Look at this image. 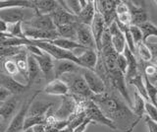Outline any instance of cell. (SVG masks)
<instances>
[{
    "label": "cell",
    "mask_w": 157,
    "mask_h": 132,
    "mask_svg": "<svg viewBox=\"0 0 157 132\" xmlns=\"http://www.w3.org/2000/svg\"><path fill=\"white\" fill-rule=\"evenodd\" d=\"M58 132H72V130L70 128H68V127H66V128H64V129L58 131Z\"/></svg>",
    "instance_id": "7dc6e473"
},
{
    "label": "cell",
    "mask_w": 157,
    "mask_h": 132,
    "mask_svg": "<svg viewBox=\"0 0 157 132\" xmlns=\"http://www.w3.org/2000/svg\"><path fill=\"white\" fill-rule=\"evenodd\" d=\"M134 102H132V114L134 116H136V124L139 123V121L144 116V105H145V101L144 100L140 95L137 94V92L135 91L134 93Z\"/></svg>",
    "instance_id": "4316f807"
},
{
    "label": "cell",
    "mask_w": 157,
    "mask_h": 132,
    "mask_svg": "<svg viewBox=\"0 0 157 132\" xmlns=\"http://www.w3.org/2000/svg\"><path fill=\"white\" fill-rule=\"evenodd\" d=\"M136 51L139 52V55L141 58L142 62H145V63L151 62L152 63V56H151L149 48L146 46V43L142 42H140L139 45L136 46Z\"/></svg>",
    "instance_id": "e575fe53"
},
{
    "label": "cell",
    "mask_w": 157,
    "mask_h": 132,
    "mask_svg": "<svg viewBox=\"0 0 157 132\" xmlns=\"http://www.w3.org/2000/svg\"><path fill=\"white\" fill-rule=\"evenodd\" d=\"M27 62H28V72H27L28 84L27 85L31 87L32 83H33V81L36 80L37 76L39 75L40 69H39V66L37 64L36 58L32 54H29V53H28V55H27Z\"/></svg>",
    "instance_id": "d4e9b609"
},
{
    "label": "cell",
    "mask_w": 157,
    "mask_h": 132,
    "mask_svg": "<svg viewBox=\"0 0 157 132\" xmlns=\"http://www.w3.org/2000/svg\"><path fill=\"white\" fill-rule=\"evenodd\" d=\"M48 42L59 47V48H61V50H66V51L72 52V53H74L75 50H80V48H86L77 42L66 40V38H56V40L50 41Z\"/></svg>",
    "instance_id": "484cf974"
},
{
    "label": "cell",
    "mask_w": 157,
    "mask_h": 132,
    "mask_svg": "<svg viewBox=\"0 0 157 132\" xmlns=\"http://www.w3.org/2000/svg\"><path fill=\"white\" fill-rule=\"evenodd\" d=\"M80 61L82 68H86L88 70H95V66L98 61V53L94 50H86L82 53L76 55Z\"/></svg>",
    "instance_id": "44dd1931"
},
{
    "label": "cell",
    "mask_w": 157,
    "mask_h": 132,
    "mask_svg": "<svg viewBox=\"0 0 157 132\" xmlns=\"http://www.w3.org/2000/svg\"><path fill=\"white\" fill-rule=\"evenodd\" d=\"M144 121H145V124L147 126V128H148L149 132H157V123H156V121L152 120L147 115H144Z\"/></svg>",
    "instance_id": "60d3db41"
},
{
    "label": "cell",
    "mask_w": 157,
    "mask_h": 132,
    "mask_svg": "<svg viewBox=\"0 0 157 132\" xmlns=\"http://www.w3.org/2000/svg\"><path fill=\"white\" fill-rule=\"evenodd\" d=\"M76 41L83 47L87 48V50H96L94 40H93V38H92V34H91L90 26L85 25V24L77 23Z\"/></svg>",
    "instance_id": "7c38bea8"
},
{
    "label": "cell",
    "mask_w": 157,
    "mask_h": 132,
    "mask_svg": "<svg viewBox=\"0 0 157 132\" xmlns=\"http://www.w3.org/2000/svg\"><path fill=\"white\" fill-rule=\"evenodd\" d=\"M117 67L119 71L125 75L127 71V59L123 53L122 54H117Z\"/></svg>",
    "instance_id": "ab89813d"
},
{
    "label": "cell",
    "mask_w": 157,
    "mask_h": 132,
    "mask_svg": "<svg viewBox=\"0 0 157 132\" xmlns=\"http://www.w3.org/2000/svg\"><path fill=\"white\" fill-rule=\"evenodd\" d=\"M11 96H12V94L9 91H7L6 89H4V88L0 87V102H7L8 98L11 97Z\"/></svg>",
    "instance_id": "7bdbcfd3"
},
{
    "label": "cell",
    "mask_w": 157,
    "mask_h": 132,
    "mask_svg": "<svg viewBox=\"0 0 157 132\" xmlns=\"http://www.w3.org/2000/svg\"><path fill=\"white\" fill-rule=\"evenodd\" d=\"M78 107V102L74 99V97L68 94L63 97L62 104L58 107V110L52 115L57 120L68 121V119L75 114Z\"/></svg>",
    "instance_id": "8992f818"
},
{
    "label": "cell",
    "mask_w": 157,
    "mask_h": 132,
    "mask_svg": "<svg viewBox=\"0 0 157 132\" xmlns=\"http://www.w3.org/2000/svg\"><path fill=\"white\" fill-rule=\"evenodd\" d=\"M81 75L86 81L87 88L93 96H98L106 93V84L94 71L86 69V68H81Z\"/></svg>",
    "instance_id": "277c9868"
},
{
    "label": "cell",
    "mask_w": 157,
    "mask_h": 132,
    "mask_svg": "<svg viewBox=\"0 0 157 132\" xmlns=\"http://www.w3.org/2000/svg\"><path fill=\"white\" fill-rule=\"evenodd\" d=\"M131 15V25L139 27L148 20V14L144 8L136 6L132 1H125Z\"/></svg>",
    "instance_id": "e0dca14e"
},
{
    "label": "cell",
    "mask_w": 157,
    "mask_h": 132,
    "mask_svg": "<svg viewBox=\"0 0 157 132\" xmlns=\"http://www.w3.org/2000/svg\"><path fill=\"white\" fill-rule=\"evenodd\" d=\"M6 128L7 127L5 126V124L2 123V122H0V132H6Z\"/></svg>",
    "instance_id": "bcb514c9"
},
{
    "label": "cell",
    "mask_w": 157,
    "mask_h": 132,
    "mask_svg": "<svg viewBox=\"0 0 157 132\" xmlns=\"http://www.w3.org/2000/svg\"><path fill=\"white\" fill-rule=\"evenodd\" d=\"M141 36H142V42H146L147 38L149 37H157V28L153 23L147 21L139 26Z\"/></svg>",
    "instance_id": "f546056e"
},
{
    "label": "cell",
    "mask_w": 157,
    "mask_h": 132,
    "mask_svg": "<svg viewBox=\"0 0 157 132\" xmlns=\"http://www.w3.org/2000/svg\"><path fill=\"white\" fill-rule=\"evenodd\" d=\"M80 69V66H78L76 63L70 60H55L53 62L54 77L57 79H60L62 76L67 74L78 73Z\"/></svg>",
    "instance_id": "9a60e30c"
},
{
    "label": "cell",
    "mask_w": 157,
    "mask_h": 132,
    "mask_svg": "<svg viewBox=\"0 0 157 132\" xmlns=\"http://www.w3.org/2000/svg\"><path fill=\"white\" fill-rule=\"evenodd\" d=\"M144 88L147 98H148L149 102L152 105L156 106V96H157V87L156 85H153L152 83L149 82L145 76H144Z\"/></svg>",
    "instance_id": "836d02e7"
},
{
    "label": "cell",
    "mask_w": 157,
    "mask_h": 132,
    "mask_svg": "<svg viewBox=\"0 0 157 132\" xmlns=\"http://www.w3.org/2000/svg\"><path fill=\"white\" fill-rule=\"evenodd\" d=\"M25 9L23 7H7L0 9V20L7 25L23 22L25 18Z\"/></svg>",
    "instance_id": "4fadbf2b"
},
{
    "label": "cell",
    "mask_w": 157,
    "mask_h": 132,
    "mask_svg": "<svg viewBox=\"0 0 157 132\" xmlns=\"http://www.w3.org/2000/svg\"><path fill=\"white\" fill-rule=\"evenodd\" d=\"M90 123H91V121L88 119L87 117H86V119L83 120L80 125L77 126L72 132H85L86 130V128H87V126L90 125Z\"/></svg>",
    "instance_id": "b9f144b4"
},
{
    "label": "cell",
    "mask_w": 157,
    "mask_h": 132,
    "mask_svg": "<svg viewBox=\"0 0 157 132\" xmlns=\"http://www.w3.org/2000/svg\"><path fill=\"white\" fill-rule=\"evenodd\" d=\"M22 26L37 29V30L56 31V27L54 26L50 15H41V14H36V13L29 21H23Z\"/></svg>",
    "instance_id": "ba28073f"
},
{
    "label": "cell",
    "mask_w": 157,
    "mask_h": 132,
    "mask_svg": "<svg viewBox=\"0 0 157 132\" xmlns=\"http://www.w3.org/2000/svg\"><path fill=\"white\" fill-rule=\"evenodd\" d=\"M21 132H33V128L31 127V128H27V129H24L23 131H21Z\"/></svg>",
    "instance_id": "c3c4849f"
},
{
    "label": "cell",
    "mask_w": 157,
    "mask_h": 132,
    "mask_svg": "<svg viewBox=\"0 0 157 132\" xmlns=\"http://www.w3.org/2000/svg\"><path fill=\"white\" fill-rule=\"evenodd\" d=\"M0 87L6 89L12 95L21 94V93L27 91L29 88V85H23L21 83H19L12 76H9L7 74H1V73H0Z\"/></svg>",
    "instance_id": "ac0fdd59"
},
{
    "label": "cell",
    "mask_w": 157,
    "mask_h": 132,
    "mask_svg": "<svg viewBox=\"0 0 157 132\" xmlns=\"http://www.w3.org/2000/svg\"><path fill=\"white\" fill-rule=\"evenodd\" d=\"M49 15H50L54 26L56 28L67 25V24L78 23L77 16L66 11L65 9H63L62 7L59 6V4H58V7L51 14H49Z\"/></svg>",
    "instance_id": "5bb4252c"
},
{
    "label": "cell",
    "mask_w": 157,
    "mask_h": 132,
    "mask_svg": "<svg viewBox=\"0 0 157 132\" xmlns=\"http://www.w3.org/2000/svg\"><path fill=\"white\" fill-rule=\"evenodd\" d=\"M94 13H95V1H87L86 6L82 9V11L77 17L78 23L90 26L92 19L94 17Z\"/></svg>",
    "instance_id": "cb8c5ba5"
},
{
    "label": "cell",
    "mask_w": 157,
    "mask_h": 132,
    "mask_svg": "<svg viewBox=\"0 0 157 132\" xmlns=\"http://www.w3.org/2000/svg\"><path fill=\"white\" fill-rule=\"evenodd\" d=\"M106 30L110 35V42L113 50H114L117 54H122L127 46L124 35L120 31L119 27L117 26L116 22H113L109 27L106 28Z\"/></svg>",
    "instance_id": "30bf717a"
},
{
    "label": "cell",
    "mask_w": 157,
    "mask_h": 132,
    "mask_svg": "<svg viewBox=\"0 0 157 132\" xmlns=\"http://www.w3.org/2000/svg\"><path fill=\"white\" fill-rule=\"evenodd\" d=\"M53 106L52 102H45L42 101H33L28 110V116H43L49 114Z\"/></svg>",
    "instance_id": "603a6c76"
},
{
    "label": "cell",
    "mask_w": 157,
    "mask_h": 132,
    "mask_svg": "<svg viewBox=\"0 0 157 132\" xmlns=\"http://www.w3.org/2000/svg\"><path fill=\"white\" fill-rule=\"evenodd\" d=\"M90 27V31L92 34V38H93V40H94L96 51H97V53H99L101 50V38H102V35H103V33H104L106 28H105L103 17L100 14V12L97 10L96 5H95L94 17H93Z\"/></svg>",
    "instance_id": "52a82bcc"
},
{
    "label": "cell",
    "mask_w": 157,
    "mask_h": 132,
    "mask_svg": "<svg viewBox=\"0 0 157 132\" xmlns=\"http://www.w3.org/2000/svg\"><path fill=\"white\" fill-rule=\"evenodd\" d=\"M90 101L94 102L102 110L103 114L112 121L113 119L127 118V117L134 115L128 106L123 104L115 97L110 96L107 92L98 96H92Z\"/></svg>",
    "instance_id": "6da1fadb"
},
{
    "label": "cell",
    "mask_w": 157,
    "mask_h": 132,
    "mask_svg": "<svg viewBox=\"0 0 157 132\" xmlns=\"http://www.w3.org/2000/svg\"><path fill=\"white\" fill-rule=\"evenodd\" d=\"M129 31H130V34H131V36L132 38V41H134L135 46H136L140 42H142V36H141V33H140V28L136 27V26L131 25L129 27Z\"/></svg>",
    "instance_id": "74e56055"
},
{
    "label": "cell",
    "mask_w": 157,
    "mask_h": 132,
    "mask_svg": "<svg viewBox=\"0 0 157 132\" xmlns=\"http://www.w3.org/2000/svg\"><path fill=\"white\" fill-rule=\"evenodd\" d=\"M37 62L39 66V69L45 76L46 80L49 82L53 79H55L54 77V70H53V58L49 56L47 53L43 52L40 55H33Z\"/></svg>",
    "instance_id": "2e32d148"
},
{
    "label": "cell",
    "mask_w": 157,
    "mask_h": 132,
    "mask_svg": "<svg viewBox=\"0 0 157 132\" xmlns=\"http://www.w3.org/2000/svg\"><path fill=\"white\" fill-rule=\"evenodd\" d=\"M39 93H40V91H36L33 95L31 99L27 100L22 105L21 109L17 112V114L13 117L9 126L6 128V132H21L24 130V121H25V118L27 117L29 107L32 105V102L34 101V99H36Z\"/></svg>",
    "instance_id": "5b68a950"
},
{
    "label": "cell",
    "mask_w": 157,
    "mask_h": 132,
    "mask_svg": "<svg viewBox=\"0 0 157 132\" xmlns=\"http://www.w3.org/2000/svg\"><path fill=\"white\" fill-rule=\"evenodd\" d=\"M32 4L34 12L41 15H49L58 7V2L53 0H33Z\"/></svg>",
    "instance_id": "7402d4cb"
},
{
    "label": "cell",
    "mask_w": 157,
    "mask_h": 132,
    "mask_svg": "<svg viewBox=\"0 0 157 132\" xmlns=\"http://www.w3.org/2000/svg\"><path fill=\"white\" fill-rule=\"evenodd\" d=\"M15 110H16V104L14 102L7 101L3 102V105L0 106V119H9L14 114Z\"/></svg>",
    "instance_id": "1f68e13d"
},
{
    "label": "cell",
    "mask_w": 157,
    "mask_h": 132,
    "mask_svg": "<svg viewBox=\"0 0 157 132\" xmlns=\"http://www.w3.org/2000/svg\"><path fill=\"white\" fill-rule=\"evenodd\" d=\"M128 83H129L130 85H132V86L136 88V91L137 92V94L140 95L142 98H144V100L145 102H149L148 98H147V95H146V92H145L144 78H142L141 73L137 75V76H136L134 79H132L131 81H129Z\"/></svg>",
    "instance_id": "4dcf8cb0"
},
{
    "label": "cell",
    "mask_w": 157,
    "mask_h": 132,
    "mask_svg": "<svg viewBox=\"0 0 157 132\" xmlns=\"http://www.w3.org/2000/svg\"><path fill=\"white\" fill-rule=\"evenodd\" d=\"M6 34H8V35H10V36L13 37V38H25L24 33H23L22 22H18V23L10 24V25H8Z\"/></svg>",
    "instance_id": "d590c367"
},
{
    "label": "cell",
    "mask_w": 157,
    "mask_h": 132,
    "mask_svg": "<svg viewBox=\"0 0 157 132\" xmlns=\"http://www.w3.org/2000/svg\"><path fill=\"white\" fill-rule=\"evenodd\" d=\"M62 81L67 84L69 88V94L73 96L80 97L85 100H90L92 98V94L87 88L86 81L83 80L82 76L78 73H72V74H67L61 77Z\"/></svg>",
    "instance_id": "7a4b0ae2"
},
{
    "label": "cell",
    "mask_w": 157,
    "mask_h": 132,
    "mask_svg": "<svg viewBox=\"0 0 157 132\" xmlns=\"http://www.w3.org/2000/svg\"><path fill=\"white\" fill-rule=\"evenodd\" d=\"M144 114L151 118L152 120L156 121L157 119V110H156V106L152 105L150 102H145L144 105Z\"/></svg>",
    "instance_id": "f35d334b"
},
{
    "label": "cell",
    "mask_w": 157,
    "mask_h": 132,
    "mask_svg": "<svg viewBox=\"0 0 157 132\" xmlns=\"http://www.w3.org/2000/svg\"><path fill=\"white\" fill-rule=\"evenodd\" d=\"M33 132H43L45 129V124H37L32 127Z\"/></svg>",
    "instance_id": "ee69618b"
},
{
    "label": "cell",
    "mask_w": 157,
    "mask_h": 132,
    "mask_svg": "<svg viewBox=\"0 0 157 132\" xmlns=\"http://www.w3.org/2000/svg\"><path fill=\"white\" fill-rule=\"evenodd\" d=\"M83 110H85L86 117L91 121V123H98L109 127L112 130H117V126L115 125L114 121L108 118L92 101H86L85 105H83Z\"/></svg>",
    "instance_id": "3957f363"
},
{
    "label": "cell",
    "mask_w": 157,
    "mask_h": 132,
    "mask_svg": "<svg viewBox=\"0 0 157 132\" xmlns=\"http://www.w3.org/2000/svg\"><path fill=\"white\" fill-rule=\"evenodd\" d=\"M118 1H113V0H103V1H95V5L97 10L104 20L105 28H108L111 24L116 20L115 9Z\"/></svg>",
    "instance_id": "9c48e42d"
},
{
    "label": "cell",
    "mask_w": 157,
    "mask_h": 132,
    "mask_svg": "<svg viewBox=\"0 0 157 132\" xmlns=\"http://www.w3.org/2000/svg\"><path fill=\"white\" fill-rule=\"evenodd\" d=\"M42 92L47 95L64 97L69 94V88L64 81L55 78V79H53L47 83V85L43 88Z\"/></svg>",
    "instance_id": "ffe728a7"
},
{
    "label": "cell",
    "mask_w": 157,
    "mask_h": 132,
    "mask_svg": "<svg viewBox=\"0 0 157 132\" xmlns=\"http://www.w3.org/2000/svg\"><path fill=\"white\" fill-rule=\"evenodd\" d=\"M23 33L25 38H28V40L31 41H36V42H50L59 38L56 31L37 30V29L28 28V27H23Z\"/></svg>",
    "instance_id": "8fae6325"
},
{
    "label": "cell",
    "mask_w": 157,
    "mask_h": 132,
    "mask_svg": "<svg viewBox=\"0 0 157 132\" xmlns=\"http://www.w3.org/2000/svg\"><path fill=\"white\" fill-rule=\"evenodd\" d=\"M7 7H23L33 9L32 1L27 0H0V9Z\"/></svg>",
    "instance_id": "d6a6232c"
},
{
    "label": "cell",
    "mask_w": 157,
    "mask_h": 132,
    "mask_svg": "<svg viewBox=\"0 0 157 132\" xmlns=\"http://www.w3.org/2000/svg\"><path fill=\"white\" fill-rule=\"evenodd\" d=\"M123 54L125 55L127 59V71L125 73V80L127 82H129L132 79H134L136 76L140 74V71L139 68L140 65H139V63H137L136 55L128 50L127 46L125 48L124 52H123Z\"/></svg>",
    "instance_id": "d6986e66"
},
{
    "label": "cell",
    "mask_w": 157,
    "mask_h": 132,
    "mask_svg": "<svg viewBox=\"0 0 157 132\" xmlns=\"http://www.w3.org/2000/svg\"><path fill=\"white\" fill-rule=\"evenodd\" d=\"M7 28H8V25L5 22H3L2 20H0V33L2 34H6L7 32Z\"/></svg>",
    "instance_id": "f6af8a7d"
},
{
    "label": "cell",
    "mask_w": 157,
    "mask_h": 132,
    "mask_svg": "<svg viewBox=\"0 0 157 132\" xmlns=\"http://www.w3.org/2000/svg\"><path fill=\"white\" fill-rule=\"evenodd\" d=\"M27 55H28V51L26 50V48L24 47V50L21 52H19L18 54L14 56V61L17 65L19 73L23 74L26 78H27V72H28Z\"/></svg>",
    "instance_id": "f1b7e54d"
},
{
    "label": "cell",
    "mask_w": 157,
    "mask_h": 132,
    "mask_svg": "<svg viewBox=\"0 0 157 132\" xmlns=\"http://www.w3.org/2000/svg\"><path fill=\"white\" fill-rule=\"evenodd\" d=\"M3 105V102H0V106H1Z\"/></svg>",
    "instance_id": "681fc988"
},
{
    "label": "cell",
    "mask_w": 157,
    "mask_h": 132,
    "mask_svg": "<svg viewBox=\"0 0 157 132\" xmlns=\"http://www.w3.org/2000/svg\"><path fill=\"white\" fill-rule=\"evenodd\" d=\"M3 68L5 72L7 73V75L9 76H15L19 74V71H18V68H17V65L16 63H15L14 60L12 59H6L4 62H3Z\"/></svg>",
    "instance_id": "8d00e7d4"
},
{
    "label": "cell",
    "mask_w": 157,
    "mask_h": 132,
    "mask_svg": "<svg viewBox=\"0 0 157 132\" xmlns=\"http://www.w3.org/2000/svg\"><path fill=\"white\" fill-rule=\"evenodd\" d=\"M56 33L59 38H66V40L70 41H76V36H77V23H72V24H67L61 27L56 28Z\"/></svg>",
    "instance_id": "83f0119b"
}]
</instances>
